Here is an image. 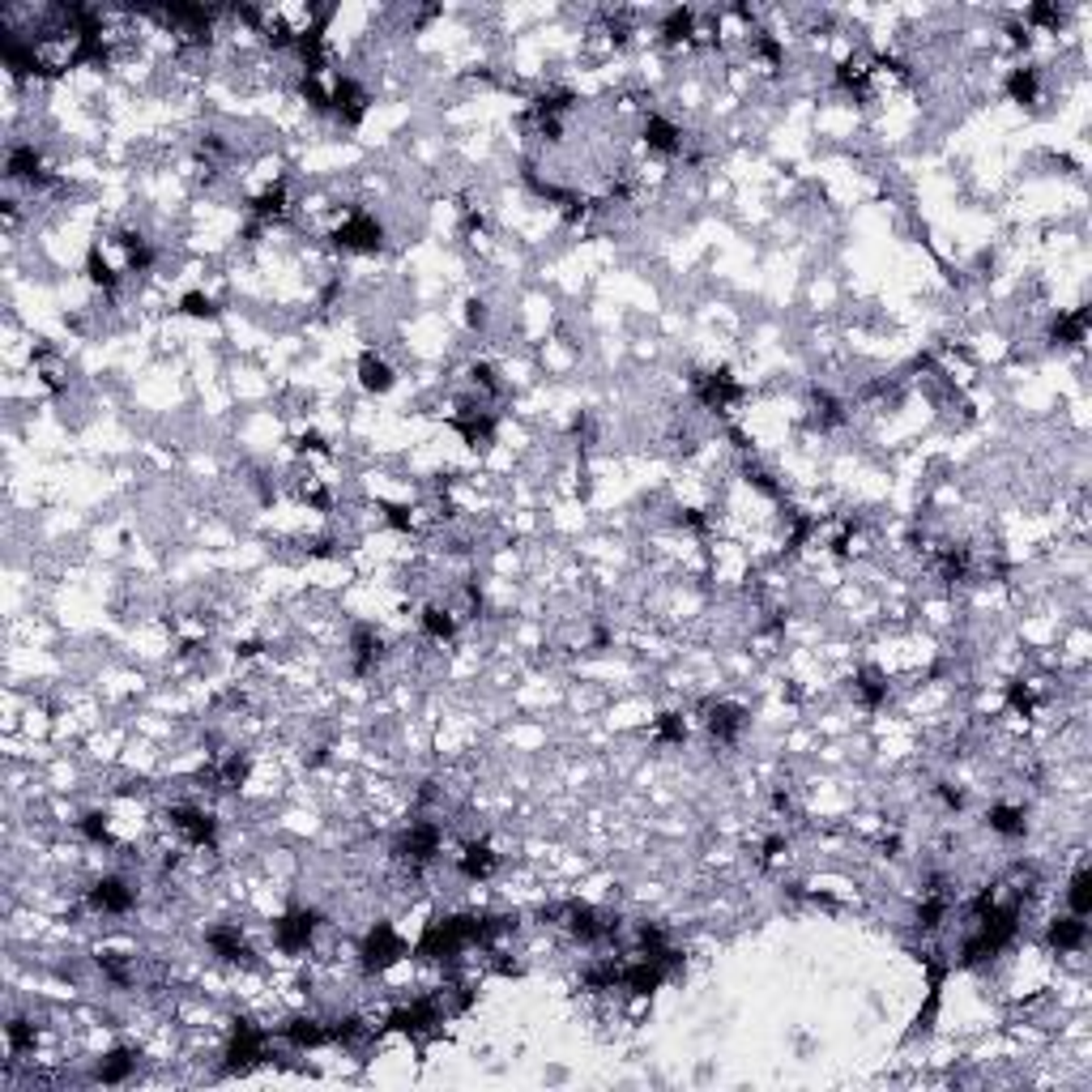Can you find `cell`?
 I'll return each instance as SVG.
<instances>
[{"label": "cell", "instance_id": "obj_1", "mask_svg": "<svg viewBox=\"0 0 1092 1092\" xmlns=\"http://www.w3.org/2000/svg\"><path fill=\"white\" fill-rule=\"evenodd\" d=\"M359 956H363V969L367 973H385L389 964H397V960L405 956V943L393 926H375L372 935H367V943H363Z\"/></svg>", "mask_w": 1092, "mask_h": 1092}, {"label": "cell", "instance_id": "obj_2", "mask_svg": "<svg viewBox=\"0 0 1092 1092\" xmlns=\"http://www.w3.org/2000/svg\"><path fill=\"white\" fill-rule=\"evenodd\" d=\"M1084 939H1088V926H1084V917H1076V913L1049 922V943H1054L1059 952H1079Z\"/></svg>", "mask_w": 1092, "mask_h": 1092}, {"label": "cell", "instance_id": "obj_3", "mask_svg": "<svg viewBox=\"0 0 1092 1092\" xmlns=\"http://www.w3.org/2000/svg\"><path fill=\"white\" fill-rule=\"evenodd\" d=\"M990 832H999V837H1024V807H990L986 815Z\"/></svg>", "mask_w": 1092, "mask_h": 1092}, {"label": "cell", "instance_id": "obj_4", "mask_svg": "<svg viewBox=\"0 0 1092 1092\" xmlns=\"http://www.w3.org/2000/svg\"><path fill=\"white\" fill-rule=\"evenodd\" d=\"M359 375H363V389H372V393L393 389V367L380 359V355H363Z\"/></svg>", "mask_w": 1092, "mask_h": 1092}, {"label": "cell", "instance_id": "obj_5", "mask_svg": "<svg viewBox=\"0 0 1092 1092\" xmlns=\"http://www.w3.org/2000/svg\"><path fill=\"white\" fill-rule=\"evenodd\" d=\"M1067 905H1071V913H1076V917H1088V909H1092V879H1088V870H1076V879H1071V888H1067Z\"/></svg>", "mask_w": 1092, "mask_h": 1092}, {"label": "cell", "instance_id": "obj_6", "mask_svg": "<svg viewBox=\"0 0 1092 1092\" xmlns=\"http://www.w3.org/2000/svg\"><path fill=\"white\" fill-rule=\"evenodd\" d=\"M133 1067H137V1054H124V1049L120 1054H107V1062L99 1067V1079L103 1084H120V1079H128Z\"/></svg>", "mask_w": 1092, "mask_h": 1092}]
</instances>
